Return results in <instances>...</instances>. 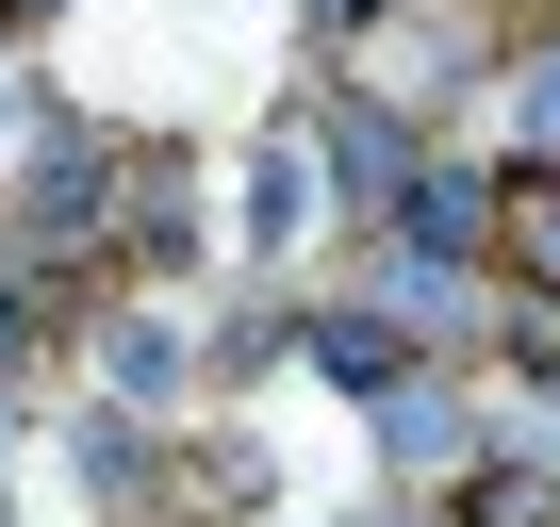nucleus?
I'll return each instance as SVG.
<instances>
[{
  "label": "nucleus",
  "mask_w": 560,
  "mask_h": 527,
  "mask_svg": "<svg viewBox=\"0 0 560 527\" xmlns=\"http://www.w3.org/2000/svg\"><path fill=\"white\" fill-rule=\"evenodd\" d=\"M314 363H330V379H363V396H396V347H380L363 314H330V330H314Z\"/></svg>",
  "instance_id": "nucleus-1"
},
{
  "label": "nucleus",
  "mask_w": 560,
  "mask_h": 527,
  "mask_svg": "<svg viewBox=\"0 0 560 527\" xmlns=\"http://www.w3.org/2000/svg\"><path fill=\"white\" fill-rule=\"evenodd\" d=\"M298 214H314V165L264 149V165H247V231H298Z\"/></svg>",
  "instance_id": "nucleus-2"
},
{
  "label": "nucleus",
  "mask_w": 560,
  "mask_h": 527,
  "mask_svg": "<svg viewBox=\"0 0 560 527\" xmlns=\"http://www.w3.org/2000/svg\"><path fill=\"white\" fill-rule=\"evenodd\" d=\"M527 132H560V67H544V83H527Z\"/></svg>",
  "instance_id": "nucleus-3"
},
{
  "label": "nucleus",
  "mask_w": 560,
  "mask_h": 527,
  "mask_svg": "<svg viewBox=\"0 0 560 527\" xmlns=\"http://www.w3.org/2000/svg\"><path fill=\"white\" fill-rule=\"evenodd\" d=\"M0 17H67V0H0Z\"/></svg>",
  "instance_id": "nucleus-4"
},
{
  "label": "nucleus",
  "mask_w": 560,
  "mask_h": 527,
  "mask_svg": "<svg viewBox=\"0 0 560 527\" xmlns=\"http://www.w3.org/2000/svg\"><path fill=\"white\" fill-rule=\"evenodd\" d=\"M314 17H330V34H347V17H363V0H314Z\"/></svg>",
  "instance_id": "nucleus-5"
}]
</instances>
